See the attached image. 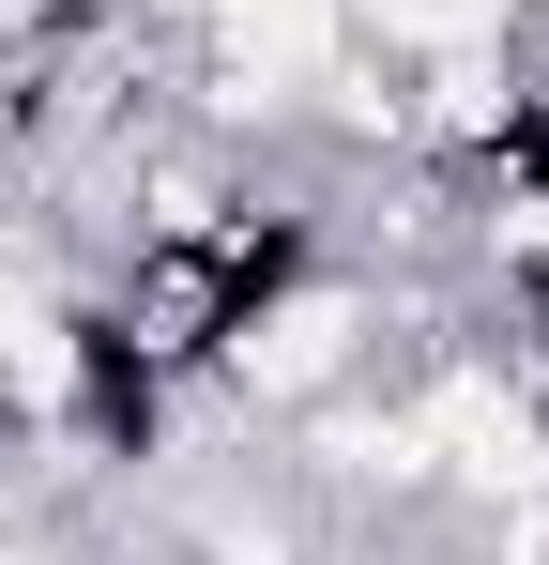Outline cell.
<instances>
[{"mask_svg": "<svg viewBox=\"0 0 549 565\" xmlns=\"http://www.w3.org/2000/svg\"><path fill=\"white\" fill-rule=\"evenodd\" d=\"M381 337H397V306H381V276H352V245H336L305 290H274L260 321L214 352V382H198V397H229V413H260V428H305L321 397L381 382Z\"/></svg>", "mask_w": 549, "mask_h": 565, "instance_id": "obj_1", "label": "cell"}, {"mask_svg": "<svg viewBox=\"0 0 549 565\" xmlns=\"http://www.w3.org/2000/svg\"><path fill=\"white\" fill-rule=\"evenodd\" d=\"M183 397L198 382L169 352H138V321L107 306V290H62V397H46V444L77 473H153L183 444Z\"/></svg>", "mask_w": 549, "mask_h": 565, "instance_id": "obj_2", "label": "cell"}]
</instances>
